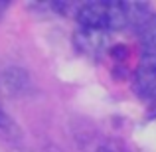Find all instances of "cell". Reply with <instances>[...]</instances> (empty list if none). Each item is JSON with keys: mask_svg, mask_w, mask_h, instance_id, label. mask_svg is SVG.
Returning a JSON list of instances; mask_svg holds the SVG:
<instances>
[{"mask_svg": "<svg viewBox=\"0 0 156 152\" xmlns=\"http://www.w3.org/2000/svg\"><path fill=\"white\" fill-rule=\"evenodd\" d=\"M134 89L140 97L156 95V57L144 55L134 73Z\"/></svg>", "mask_w": 156, "mask_h": 152, "instance_id": "cell-2", "label": "cell"}, {"mask_svg": "<svg viewBox=\"0 0 156 152\" xmlns=\"http://www.w3.org/2000/svg\"><path fill=\"white\" fill-rule=\"evenodd\" d=\"M142 34H144V40L150 44V46L156 48V16L148 20V22H144V26H142Z\"/></svg>", "mask_w": 156, "mask_h": 152, "instance_id": "cell-3", "label": "cell"}, {"mask_svg": "<svg viewBox=\"0 0 156 152\" xmlns=\"http://www.w3.org/2000/svg\"><path fill=\"white\" fill-rule=\"evenodd\" d=\"M0 129H2V130H16L14 121H12L10 117H6L2 111H0Z\"/></svg>", "mask_w": 156, "mask_h": 152, "instance_id": "cell-4", "label": "cell"}, {"mask_svg": "<svg viewBox=\"0 0 156 152\" xmlns=\"http://www.w3.org/2000/svg\"><path fill=\"white\" fill-rule=\"evenodd\" d=\"M77 22L87 32L117 30L129 22V10L122 2H87L77 12Z\"/></svg>", "mask_w": 156, "mask_h": 152, "instance_id": "cell-1", "label": "cell"}, {"mask_svg": "<svg viewBox=\"0 0 156 152\" xmlns=\"http://www.w3.org/2000/svg\"><path fill=\"white\" fill-rule=\"evenodd\" d=\"M95 152H111V150H109V148H97Z\"/></svg>", "mask_w": 156, "mask_h": 152, "instance_id": "cell-5", "label": "cell"}]
</instances>
